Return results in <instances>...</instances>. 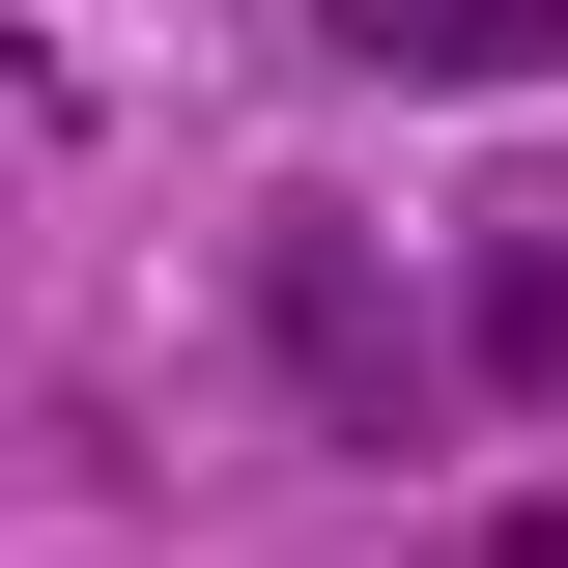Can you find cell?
Returning <instances> with one entry per match:
<instances>
[{
	"mask_svg": "<svg viewBox=\"0 0 568 568\" xmlns=\"http://www.w3.org/2000/svg\"><path fill=\"white\" fill-rule=\"evenodd\" d=\"M484 568H568V511H540V540H484Z\"/></svg>",
	"mask_w": 568,
	"mask_h": 568,
	"instance_id": "obj_4",
	"label": "cell"
},
{
	"mask_svg": "<svg viewBox=\"0 0 568 568\" xmlns=\"http://www.w3.org/2000/svg\"><path fill=\"white\" fill-rule=\"evenodd\" d=\"M455 369H484V398H568V227H484V284H455Z\"/></svg>",
	"mask_w": 568,
	"mask_h": 568,
	"instance_id": "obj_3",
	"label": "cell"
},
{
	"mask_svg": "<svg viewBox=\"0 0 568 568\" xmlns=\"http://www.w3.org/2000/svg\"><path fill=\"white\" fill-rule=\"evenodd\" d=\"M284 369H313V426H426V369L369 342V256H342V227L284 256Z\"/></svg>",
	"mask_w": 568,
	"mask_h": 568,
	"instance_id": "obj_2",
	"label": "cell"
},
{
	"mask_svg": "<svg viewBox=\"0 0 568 568\" xmlns=\"http://www.w3.org/2000/svg\"><path fill=\"white\" fill-rule=\"evenodd\" d=\"M369 85H568V0H313Z\"/></svg>",
	"mask_w": 568,
	"mask_h": 568,
	"instance_id": "obj_1",
	"label": "cell"
}]
</instances>
